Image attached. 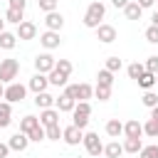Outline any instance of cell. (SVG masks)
Instances as JSON below:
<instances>
[{"label":"cell","mask_w":158,"mask_h":158,"mask_svg":"<svg viewBox=\"0 0 158 158\" xmlns=\"http://www.w3.org/2000/svg\"><path fill=\"white\" fill-rule=\"evenodd\" d=\"M104 15H106L104 2H101V0H94V2H89L86 12H84V25H86V27H91V30H96V27L101 25Z\"/></svg>","instance_id":"1"},{"label":"cell","mask_w":158,"mask_h":158,"mask_svg":"<svg viewBox=\"0 0 158 158\" xmlns=\"http://www.w3.org/2000/svg\"><path fill=\"white\" fill-rule=\"evenodd\" d=\"M64 91H67L72 99H77V101H89V99L94 96V86H91V84H67Z\"/></svg>","instance_id":"2"},{"label":"cell","mask_w":158,"mask_h":158,"mask_svg":"<svg viewBox=\"0 0 158 158\" xmlns=\"http://www.w3.org/2000/svg\"><path fill=\"white\" fill-rule=\"evenodd\" d=\"M17 72H20V62L17 59H2L0 62V81L2 84H10L17 79Z\"/></svg>","instance_id":"3"},{"label":"cell","mask_w":158,"mask_h":158,"mask_svg":"<svg viewBox=\"0 0 158 158\" xmlns=\"http://www.w3.org/2000/svg\"><path fill=\"white\" fill-rule=\"evenodd\" d=\"M84 148H86V153L94 158V156H101L104 153V143L99 141V133H94V131H86L84 133Z\"/></svg>","instance_id":"4"},{"label":"cell","mask_w":158,"mask_h":158,"mask_svg":"<svg viewBox=\"0 0 158 158\" xmlns=\"http://www.w3.org/2000/svg\"><path fill=\"white\" fill-rule=\"evenodd\" d=\"M25 94H27V86H25V84H20V81H10V84L5 86V101H10V104L22 101V99H25Z\"/></svg>","instance_id":"5"},{"label":"cell","mask_w":158,"mask_h":158,"mask_svg":"<svg viewBox=\"0 0 158 158\" xmlns=\"http://www.w3.org/2000/svg\"><path fill=\"white\" fill-rule=\"evenodd\" d=\"M54 64H57V59H54L49 52H42V54L35 57V69L42 72V74H49V72L54 69Z\"/></svg>","instance_id":"6"},{"label":"cell","mask_w":158,"mask_h":158,"mask_svg":"<svg viewBox=\"0 0 158 158\" xmlns=\"http://www.w3.org/2000/svg\"><path fill=\"white\" fill-rule=\"evenodd\" d=\"M62 138H64V143L67 146H79L81 141H84V131L79 128V126H67L64 131H62Z\"/></svg>","instance_id":"7"},{"label":"cell","mask_w":158,"mask_h":158,"mask_svg":"<svg viewBox=\"0 0 158 158\" xmlns=\"http://www.w3.org/2000/svg\"><path fill=\"white\" fill-rule=\"evenodd\" d=\"M17 40H22V42H27V40H35L37 37V25L35 22H30V20H22L20 25H17Z\"/></svg>","instance_id":"8"},{"label":"cell","mask_w":158,"mask_h":158,"mask_svg":"<svg viewBox=\"0 0 158 158\" xmlns=\"http://www.w3.org/2000/svg\"><path fill=\"white\" fill-rule=\"evenodd\" d=\"M96 40H99V42H104V44H111V42L116 40V27H114V25H104V22H101V25L96 27Z\"/></svg>","instance_id":"9"},{"label":"cell","mask_w":158,"mask_h":158,"mask_svg":"<svg viewBox=\"0 0 158 158\" xmlns=\"http://www.w3.org/2000/svg\"><path fill=\"white\" fill-rule=\"evenodd\" d=\"M47 86H49V77H47V74H42V72H37V74L30 79V84H27V89H32L35 94L47 91Z\"/></svg>","instance_id":"10"},{"label":"cell","mask_w":158,"mask_h":158,"mask_svg":"<svg viewBox=\"0 0 158 158\" xmlns=\"http://www.w3.org/2000/svg\"><path fill=\"white\" fill-rule=\"evenodd\" d=\"M59 114H62V111L54 109V106H52V109H42V111H40V123H42L44 128H47V126H54V123H59Z\"/></svg>","instance_id":"11"},{"label":"cell","mask_w":158,"mask_h":158,"mask_svg":"<svg viewBox=\"0 0 158 158\" xmlns=\"http://www.w3.org/2000/svg\"><path fill=\"white\" fill-rule=\"evenodd\" d=\"M7 146H10L12 151H20V153H22V151L30 146V136H27V133H22V131H17V133H12V136H10Z\"/></svg>","instance_id":"12"},{"label":"cell","mask_w":158,"mask_h":158,"mask_svg":"<svg viewBox=\"0 0 158 158\" xmlns=\"http://www.w3.org/2000/svg\"><path fill=\"white\" fill-rule=\"evenodd\" d=\"M40 42H42V47H44V49H57L62 40H59V32L47 30V32H42V35H40Z\"/></svg>","instance_id":"13"},{"label":"cell","mask_w":158,"mask_h":158,"mask_svg":"<svg viewBox=\"0 0 158 158\" xmlns=\"http://www.w3.org/2000/svg\"><path fill=\"white\" fill-rule=\"evenodd\" d=\"M123 136L126 138H141L143 136V123H138V118H131L123 123Z\"/></svg>","instance_id":"14"},{"label":"cell","mask_w":158,"mask_h":158,"mask_svg":"<svg viewBox=\"0 0 158 158\" xmlns=\"http://www.w3.org/2000/svg\"><path fill=\"white\" fill-rule=\"evenodd\" d=\"M44 25H47V30H54V32H59L62 27H64V17H62V12H47L44 15Z\"/></svg>","instance_id":"15"},{"label":"cell","mask_w":158,"mask_h":158,"mask_svg":"<svg viewBox=\"0 0 158 158\" xmlns=\"http://www.w3.org/2000/svg\"><path fill=\"white\" fill-rule=\"evenodd\" d=\"M74 106H77V99H72L67 91L54 99V109H59V111H74Z\"/></svg>","instance_id":"16"},{"label":"cell","mask_w":158,"mask_h":158,"mask_svg":"<svg viewBox=\"0 0 158 158\" xmlns=\"http://www.w3.org/2000/svg\"><path fill=\"white\" fill-rule=\"evenodd\" d=\"M54 99L57 96H52V94H47V91H40V94H35V106L42 111V109H52L54 106Z\"/></svg>","instance_id":"17"},{"label":"cell","mask_w":158,"mask_h":158,"mask_svg":"<svg viewBox=\"0 0 158 158\" xmlns=\"http://www.w3.org/2000/svg\"><path fill=\"white\" fill-rule=\"evenodd\" d=\"M12 123V106L10 101H0V128H7Z\"/></svg>","instance_id":"18"},{"label":"cell","mask_w":158,"mask_h":158,"mask_svg":"<svg viewBox=\"0 0 158 158\" xmlns=\"http://www.w3.org/2000/svg\"><path fill=\"white\" fill-rule=\"evenodd\" d=\"M123 15H126V20H141V15H143V7H141L136 0H131V2L123 7Z\"/></svg>","instance_id":"19"},{"label":"cell","mask_w":158,"mask_h":158,"mask_svg":"<svg viewBox=\"0 0 158 158\" xmlns=\"http://www.w3.org/2000/svg\"><path fill=\"white\" fill-rule=\"evenodd\" d=\"M37 126H40V116H25V118H20V131L27 133V136H30V131H35Z\"/></svg>","instance_id":"20"},{"label":"cell","mask_w":158,"mask_h":158,"mask_svg":"<svg viewBox=\"0 0 158 158\" xmlns=\"http://www.w3.org/2000/svg\"><path fill=\"white\" fill-rule=\"evenodd\" d=\"M106 133H109L111 138H118V136L123 133V123H121L118 118H109V121H106Z\"/></svg>","instance_id":"21"},{"label":"cell","mask_w":158,"mask_h":158,"mask_svg":"<svg viewBox=\"0 0 158 158\" xmlns=\"http://www.w3.org/2000/svg\"><path fill=\"white\" fill-rule=\"evenodd\" d=\"M121 153H123V143H118V141H111V143L104 146V156L106 158H118Z\"/></svg>","instance_id":"22"},{"label":"cell","mask_w":158,"mask_h":158,"mask_svg":"<svg viewBox=\"0 0 158 158\" xmlns=\"http://www.w3.org/2000/svg\"><path fill=\"white\" fill-rule=\"evenodd\" d=\"M22 20H25V10H17V7H7V12H5V22L20 25Z\"/></svg>","instance_id":"23"},{"label":"cell","mask_w":158,"mask_h":158,"mask_svg":"<svg viewBox=\"0 0 158 158\" xmlns=\"http://www.w3.org/2000/svg\"><path fill=\"white\" fill-rule=\"evenodd\" d=\"M47 77H49V84H52V86H67V79H69V77H67L64 72H59V69H52Z\"/></svg>","instance_id":"24"},{"label":"cell","mask_w":158,"mask_h":158,"mask_svg":"<svg viewBox=\"0 0 158 158\" xmlns=\"http://www.w3.org/2000/svg\"><path fill=\"white\" fill-rule=\"evenodd\" d=\"M15 44H17V35L15 32H7V30L0 32V47L2 49H12Z\"/></svg>","instance_id":"25"},{"label":"cell","mask_w":158,"mask_h":158,"mask_svg":"<svg viewBox=\"0 0 158 158\" xmlns=\"http://www.w3.org/2000/svg\"><path fill=\"white\" fill-rule=\"evenodd\" d=\"M96 84H101V86H114V72H109L106 67L99 69V74H96Z\"/></svg>","instance_id":"26"},{"label":"cell","mask_w":158,"mask_h":158,"mask_svg":"<svg viewBox=\"0 0 158 158\" xmlns=\"http://www.w3.org/2000/svg\"><path fill=\"white\" fill-rule=\"evenodd\" d=\"M136 81H138V86H143V89L148 91V89H153V86H156V74H151V72H143V74H141Z\"/></svg>","instance_id":"27"},{"label":"cell","mask_w":158,"mask_h":158,"mask_svg":"<svg viewBox=\"0 0 158 158\" xmlns=\"http://www.w3.org/2000/svg\"><path fill=\"white\" fill-rule=\"evenodd\" d=\"M143 148V141L141 138H126L123 141V153H138Z\"/></svg>","instance_id":"28"},{"label":"cell","mask_w":158,"mask_h":158,"mask_svg":"<svg viewBox=\"0 0 158 158\" xmlns=\"http://www.w3.org/2000/svg\"><path fill=\"white\" fill-rule=\"evenodd\" d=\"M126 72H128V77H131V79H138V77L146 72V64H141V62H131V64L126 67Z\"/></svg>","instance_id":"29"},{"label":"cell","mask_w":158,"mask_h":158,"mask_svg":"<svg viewBox=\"0 0 158 158\" xmlns=\"http://www.w3.org/2000/svg\"><path fill=\"white\" fill-rule=\"evenodd\" d=\"M143 133L151 136V138H158V118H148L143 123Z\"/></svg>","instance_id":"30"},{"label":"cell","mask_w":158,"mask_h":158,"mask_svg":"<svg viewBox=\"0 0 158 158\" xmlns=\"http://www.w3.org/2000/svg\"><path fill=\"white\" fill-rule=\"evenodd\" d=\"M94 96H96L99 101H109V99H111V86H101V84H96V86H94Z\"/></svg>","instance_id":"31"},{"label":"cell","mask_w":158,"mask_h":158,"mask_svg":"<svg viewBox=\"0 0 158 158\" xmlns=\"http://www.w3.org/2000/svg\"><path fill=\"white\" fill-rule=\"evenodd\" d=\"M138 158H158V143L143 146V148L138 151Z\"/></svg>","instance_id":"32"},{"label":"cell","mask_w":158,"mask_h":158,"mask_svg":"<svg viewBox=\"0 0 158 158\" xmlns=\"http://www.w3.org/2000/svg\"><path fill=\"white\" fill-rule=\"evenodd\" d=\"M141 101H143V106H148V109H153V106H158V94L148 89V91L143 94V99H141Z\"/></svg>","instance_id":"33"},{"label":"cell","mask_w":158,"mask_h":158,"mask_svg":"<svg viewBox=\"0 0 158 158\" xmlns=\"http://www.w3.org/2000/svg\"><path fill=\"white\" fill-rule=\"evenodd\" d=\"M44 138H47V128H44L42 123H40L35 131H30V141H37V143H40V141H44Z\"/></svg>","instance_id":"34"},{"label":"cell","mask_w":158,"mask_h":158,"mask_svg":"<svg viewBox=\"0 0 158 158\" xmlns=\"http://www.w3.org/2000/svg\"><path fill=\"white\" fill-rule=\"evenodd\" d=\"M62 131H64V128H62L59 123L47 126V138H49V141H59V138H62Z\"/></svg>","instance_id":"35"},{"label":"cell","mask_w":158,"mask_h":158,"mask_svg":"<svg viewBox=\"0 0 158 158\" xmlns=\"http://www.w3.org/2000/svg\"><path fill=\"white\" fill-rule=\"evenodd\" d=\"M72 114L89 116V114H91V104H89V101H77V106H74V111H72Z\"/></svg>","instance_id":"36"},{"label":"cell","mask_w":158,"mask_h":158,"mask_svg":"<svg viewBox=\"0 0 158 158\" xmlns=\"http://www.w3.org/2000/svg\"><path fill=\"white\" fill-rule=\"evenodd\" d=\"M37 5H40V10H42L44 15L57 10V0H37Z\"/></svg>","instance_id":"37"},{"label":"cell","mask_w":158,"mask_h":158,"mask_svg":"<svg viewBox=\"0 0 158 158\" xmlns=\"http://www.w3.org/2000/svg\"><path fill=\"white\" fill-rule=\"evenodd\" d=\"M146 72L158 74V54H151V57L146 59Z\"/></svg>","instance_id":"38"},{"label":"cell","mask_w":158,"mask_h":158,"mask_svg":"<svg viewBox=\"0 0 158 158\" xmlns=\"http://www.w3.org/2000/svg\"><path fill=\"white\" fill-rule=\"evenodd\" d=\"M54 69H59V72H64V74L69 77V74H72V62H69V59H59V62L54 64Z\"/></svg>","instance_id":"39"},{"label":"cell","mask_w":158,"mask_h":158,"mask_svg":"<svg viewBox=\"0 0 158 158\" xmlns=\"http://www.w3.org/2000/svg\"><path fill=\"white\" fill-rule=\"evenodd\" d=\"M72 123H74V126H79V128L84 131V128L89 126V116H81V114H74V118H72Z\"/></svg>","instance_id":"40"},{"label":"cell","mask_w":158,"mask_h":158,"mask_svg":"<svg viewBox=\"0 0 158 158\" xmlns=\"http://www.w3.org/2000/svg\"><path fill=\"white\" fill-rule=\"evenodd\" d=\"M146 40H148L151 44H158V27H156V25H151V27L146 30Z\"/></svg>","instance_id":"41"},{"label":"cell","mask_w":158,"mask_h":158,"mask_svg":"<svg viewBox=\"0 0 158 158\" xmlns=\"http://www.w3.org/2000/svg\"><path fill=\"white\" fill-rule=\"evenodd\" d=\"M106 69H109V72H118V69H121V59H118V57H109V59H106Z\"/></svg>","instance_id":"42"},{"label":"cell","mask_w":158,"mask_h":158,"mask_svg":"<svg viewBox=\"0 0 158 158\" xmlns=\"http://www.w3.org/2000/svg\"><path fill=\"white\" fill-rule=\"evenodd\" d=\"M10 7H17V10H25V7H27V0H10Z\"/></svg>","instance_id":"43"},{"label":"cell","mask_w":158,"mask_h":158,"mask_svg":"<svg viewBox=\"0 0 158 158\" xmlns=\"http://www.w3.org/2000/svg\"><path fill=\"white\" fill-rule=\"evenodd\" d=\"M10 151H12V148H10L7 143H0V158H7V156H10Z\"/></svg>","instance_id":"44"},{"label":"cell","mask_w":158,"mask_h":158,"mask_svg":"<svg viewBox=\"0 0 158 158\" xmlns=\"http://www.w3.org/2000/svg\"><path fill=\"white\" fill-rule=\"evenodd\" d=\"M128 2H131V0H111V5H114V7H116V10H118V7H121V10H123V7H126V5H128Z\"/></svg>","instance_id":"45"},{"label":"cell","mask_w":158,"mask_h":158,"mask_svg":"<svg viewBox=\"0 0 158 158\" xmlns=\"http://www.w3.org/2000/svg\"><path fill=\"white\" fill-rule=\"evenodd\" d=\"M136 2H138V5L143 7V10H146V7H153V5H156V0H136Z\"/></svg>","instance_id":"46"},{"label":"cell","mask_w":158,"mask_h":158,"mask_svg":"<svg viewBox=\"0 0 158 158\" xmlns=\"http://www.w3.org/2000/svg\"><path fill=\"white\" fill-rule=\"evenodd\" d=\"M151 25H156V27H158V10L151 15Z\"/></svg>","instance_id":"47"},{"label":"cell","mask_w":158,"mask_h":158,"mask_svg":"<svg viewBox=\"0 0 158 158\" xmlns=\"http://www.w3.org/2000/svg\"><path fill=\"white\" fill-rule=\"evenodd\" d=\"M0 99H5V84L0 81Z\"/></svg>","instance_id":"48"},{"label":"cell","mask_w":158,"mask_h":158,"mask_svg":"<svg viewBox=\"0 0 158 158\" xmlns=\"http://www.w3.org/2000/svg\"><path fill=\"white\" fill-rule=\"evenodd\" d=\"M0 32H5V17H0Z\"/></svg>","instance_id":"49"},{"label":"cell","mask_w":158,"mask_h":158,"mask_svg":"<svg viewBox=\"0 0 158 158\" xmlns=\"http://www.w3.org/2000/svg\"><path fill=\"white\" fill-rule=\"evenodd\" d=\"M156 84H158V74H156Z\"/></svg>","instance_id":"50"},{"label":"cell","mask_w":158,"mask_h":158,"mask_svg":"<svg viewBox=\"0 0 158 158\" xmlns=\"http://www.w3.org/2000/svg\"><path fill=\"white\" fill-rule=\"evenodd\" d=\"M94 158H101V156H94ZM104 158H106V156H104Z\"/></svg>","instance_id":"51"},{"label":"cell","mask_w":158,"mask_h":158,"mask_svg":"<svg viewBox=\"0 0 158 158\" xmlns=\"http://www.w3.org/2000/svg\"><path fill=\"white\" fill-rule=\"evenodd\" d=\"M156 2H158V0H156Z\"/></svg>","instance_id":"52"}]
</instances>
